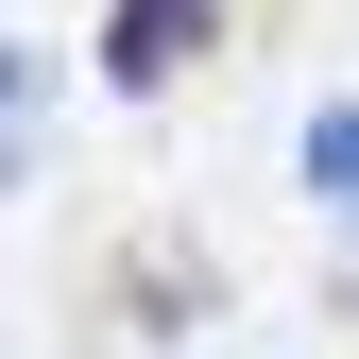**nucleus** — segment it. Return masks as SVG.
Listing matches in <instances>:
<instances>
[{"label": "nucleus", "mask_w": 359, "mask_h": 359, "mask_svg": "<svg viewBox=\"0 0 359 359\" xmlns=\"http://www.w3.org/2000/svg\"><path fill=\"white\" fill-rule=\"evenodd\" d=\"M308 189H359V103H325V120H308Z\"/></svg>", "instance_id": "7ed1b4c3"}, {"label": "nucleus", "mask_w": 359, "mask_h": 359, "mask_svg": "<svg viewBox=\"0 0 359 359\" xmlns=\"http://www.w3.org/2000/svg\"><path fill=\"white\" fill-rule=\"evenodd\" d=\"M205 34H222V0H120V18H103V86H171V69H205Z\"/></svg>", "instance_id": "f257e3e1"}, {"label": "nucleus", "mask_w": 359, "mask_h": 359, "mask_svg": "<svg viewBox=\"0 0 359 359\" xmlns=\"http://www.w3.org/2000/svg\"><path fill=\"white\" fill-rule=\"evenodd\" d=\"M18 171H34V52L0 34V189H18Z\"/></svg>", "instance_id": "f03ea898"}, {"label": "nucleus", "mask_w": 359, "mask_h": 359, "mask_svg": "<svg viewBox=\"0 0 359 359\" xmlns=\"http://www.w3.org/2000/svg\"><path fill=\"white\" fill-rule=\"evenodd\" d=\"M342 291H359V274H342Z\"/></svg>", "instance_id": "20e7f679"}]
</instances>
